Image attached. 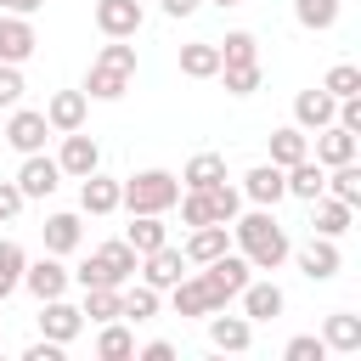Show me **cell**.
I'll list each match as a JSON object with an SVG mask.
<instances>
[{
    "instance_id": "27",
    "label": "cell",
    "mask_w": 361,
    "mask_h": 361,
    "mask_svg": "<svg viewBox=\"0 0 361 361\" xmlns=\"http://www.w3.org/2000/svg\"><path fill=\"white\" fill-rule=\"evenodd\" d=\"M214 180H226V158L220 152H192L186 169H180V192H203Z\"/></svg>"
},
{
    "instance_id": "48",
    "label": "cell",
    "mask_w": 361,
    "mask_h": 361,
    "mask_svg": "<svg viewBox=\"0 0 361 361\" xmlns=\"http://www.w3.org/2000/svg\"><path fill=\"white\" fill-rule=\"evenodd\" d=\"M23 361H62V344L39 338V344H28V350H23Z\"/></svg>"
},
{
    "instance_id": "37",
    "label": "cell",
    "mask_w": 361,
    "mask_h": 361,
    "mask_svg": "<svg viewBox=\"0 0 361 361\" xmlns=\"http://www.w3.org/2000/svg\"><path fill=\"white\" fill-rule=\"evenodd\" d=\"M293 17H299V28L327 34V28L338 23V0H293Z\"/></svg>"
},
{
    "instance_id": "28",
    "label": "cell",
    "mask_w": 361,
    "mask_h": 361,
    "mask_svg": "<svg viewBox=\"0 0 361 361\" xmlns=\"http://www.w3.org/2000/svg\"><path fill=\"white\" fill-rule=\"evenodd\" d=\"M180 73H186V79H214V73H220V45H214V39L180 45Z\"/></svg>"
},
{
    "instance_id": "34",
    "label": "cell",
    "mask_w": 361,
    "mask_h": 361,
    "mask_svg": "<svg viewBox=\"0 0 361 361\" xmlns=\"http://www.w3.org/2000/svg\"><path fill=\"white\" fill-rule=\"evenodd\" d=\"M327 197H338V203H361V164L350 158V164H333L327 169Z\"/></svg>"
},
{
    "instance_id": "9",
    "label": "cell",
    "mask_w": 361,
    "mask_h": 361,
    "mask_svg": "<svg viewBox=\"0 0 361 361\" xmlns=\"http://www.w3.org/2000/svg\"><path fill=\"white\" fill-rule=\"evenodd\" d=\"M56 169L73 175V180H85L90 169H102V147H96V135L68 130V135H62V152H56Z\"/></svg>"
},
{
    "instance_id": "17",
    "label": "cell",
    "mask_w": 361,
    "mask_h": 361,
    "mask_svg": "<svg viewBox=\"0 0 361 361\" xmlns=\"http://www.w3.org/2000/svg\"><path fill=\"white\" fill-rule=\"evenodd\" d=\"M248 203H259V209H276L282 197H288V186H282V169L276 164H254L248 175H243V186H237Z\"/></svg>"
},
{
    "instance_id": "10",
    "label": "cell",
    "mask_w": 361,
    "mask_h": 361,
    "mask_svg": "<svg viewBox=\"0 0 361 361\" xmlns=\"http://www.w3.org/2000/svg\"><path fill=\"white\" fill-rule=\"evenodd\" d=\"M39 51V34H34V23L28 17H17V11H0V62H28Z\"/></svg>"
},
{
    "instance_id": "13",
    "label": "cell",
    "mask_w": 361,
    "mask_h": 361,
    "mask_svg": "<svg viewBox=\"0 0 361 361\" xmlns=\"http://www.w3.org/2000/svg\"><path fill=\"white\" fill-rule=\"evenodd\" d=\"M226 248H231V226H220V220H209V226H192V231H186V243H180L186 265H209V259H220Z\"/></svg>"
},
{
    "instance_id": "14",
    "label": "cell",
    "mask_w": 361,
    "mask_h": 361,
    "mask_svg": "<svg viewBox=\"0 0 361 361\" xmlns=\"http://www.w3.org/2000/svg\"><path fill=\"white\" fill-rule=\"evenodd\" d=\"M293 259H299V271H305L310 282H333V276H338V265H344L338 237H310V243H305Z\"/></svg>"
},
{
    "instance_id": "40",
    "label": "cell",
    "mask_w": 361,
    "mask_h": 361,
    "mask_svg": "<svg viewBox=\"0 0 361 361\" xmlns=\"http://www.w3.org/2000/svg\"><path fill=\"white\" fill-rule=\"evenodd\" d=\"M214 79H226V96H254V90H259V62H237V68H220Z\"/></svg>"
},
{
    "instance_id": "52",
    "label": "cell",
    "mask_w": 361,
    "mask_h": 361,
    "mask_svg": "<svg viewBox=\"0 0 361 361\" xmlns=\"http://www.w3.org/2000/svg\"><path fill=\"white\" fill-rule=\"evenodd\" d=\"M209 6H220V11H226V6H243V0H209Z\"/></svg>"
},
{
    "instance_id": "42",
    "label": "cell",
    "mask_w": 361,
    "mask_h": 361,
    "mask_svg": "<svg viewBox=\"0 0 361 361\" xmlns=\"http://www.w3.org/2000/svg\"><path fill=\"white\" fill-rule=\"evenodd\" d=\"M282 355L288 361H327V344H322V333H299V338H288Z\"/></svg>"
},
{
    "instance_id": "51",
    "label": "cell",
    "mask_w": 361,
    "mask_h": 361,
    "mask_svg": "<svg viewBox=\"0 0 361 361\" xmlns=\"http://www.w3.org/2000/svg\"><path fill=\"white\" fill-rule=\"evenodd\" d=\"M45 0H0V11H17V17H34Z\"/></svg>"
},
{
    "instance_id": "25",
    "label": "cell",
    "mask_w": 361,
    "mask_h": 361,
    "mask_svg": "<svg viewBox=\"0 0 361 361\" xmlns=\"http://www.w3.org/2000/svg\"><path fill=\"white\" fill-rule=\"evenodd\" d=\"M39 237H45V254H73L85 243V226H79V214H45Z\"/></svg>"
},
{
    "instance_id": "39",
    "label": "cell",
    "mask_w": 361,
    "mask_h": 361,
    "mask_svg": "<svg viewBox=\"0 0 361 361\" xmlns=\"http://www.w3.org/2000/svg\"><path fill=\"white\" fill-rule=\"evenodd\" d=\"M322 90L338 96V102H344V96H361V68H355V62H333L327 79H322Z\"/></svg>"
},
{
    "instance_id": "41",
    "label": "cell",
    "mask_w": 361,
    "mask_h": 361,
    "mask_svg": "<svg viewBox=\"0 0 361 361\" xmlns=\"http://www.w3.org/2000/svg\"><path fill=\"white\" fill-rule=\"evenodd\" d=\"M79 310H85L96 327L113 322V316H118V288H85V305H79Z\"/></svg>"
},
{
    "instance_id": "18",
    "label": "cell",
    "mask_w": 361,
    "mask_h": 361,
    "mask_svg": "<svg viewBox=\"0 0 361 361\" xmlns=\"http://www.w3.org/2000/svg\"><path fill=\"white\" fill-rule=\"evenodd\" d=\"M209 344H214V350H231V355H243V350L254 344V322H248V316L209 310Z\"/></svg>"
},
{
    "instance_id": "30",
    "label": "cell",
    "mask_w": 361,
    "mask_h": 361,
    "mask_svg": "<svg viewBox=\"0 0 361 361\" xmlns=\"http://www.w3.org/2000/svg\"><path fill=\"white\" fill-rule=\"evenodd\" d=\"M124 243H130L135 254H152L158 243H169V226H164V214H130V226H124Z\"/></svg>"
},
{
    "instance_id": "22",
    "label": "cell",
    "mask_w": 361,
    "mask_h": 361,
    "mask_svg": "<svg viewBox=\"0 0 361 361\" xmlns=\"http://www.w3.org/2000/svg\"><path fill=\"white\" fill-rule=\"evenodd\" d=\"M350 220H355V209L350 203H338V197H310V226H316V237H344L350 231Z\"/></svg>"
},
{
    "instance_id": "38",
    "label": "cell",
    "mask_w": 361,
    "mask_h": 361,
    "mask_svg": "<svg viewBox=\"0 0 361 361\" xmlns=\"http://www.w3.org/2000/svg\"><path fill=\"white\" fill-rule=\"evenodd\" d=\"M203 197H209V209H214V220H220V226H231V220L243 214V192H237L231 180H214V186H203Z\"/></svg>"
},
{
    "instance_id": "36",
    "label": "cell",
    "mask_w": 361,
    "mask_h": 361,
    "mask_svg": "<svg viewBox=\"0 0 361 361\" xmlns=\"http://www.w3.org/2000/svg\"><path fill=\"white\" fill-rule=\"evenodd\" d=\"M220 45V68H237V62H259V39L248 34V28H231L226 39H214Z\"/></svg>"
},
{
    "instance_id": "12",
    "label": "cell",
    "mask_w": 361,
    "mask_h": 361,
    "mask_svg": "<svg viewBox=\"0 0 361 361\" xmlns=\"http://www.w3.org/2000/svg\"><path fill=\"white\" fill-rule=\"evenodd\" d=\"M56 186H62V169H56V158H45V152H23L17 192H23V197H51Z\"/></svg>"
},
{
    "instance_id": "8",
    "label": "cell",
    "mask_w": 361,
    "mask_h": 361,
    "mask_svg": "<svg viewBox=\"0 0 361 361\" xmlns=\"http://www.w3.org/2000/svg\"><path fill=\"white\" fill-rule=\"evenodd\" d=\"M45 135H51V124H45L39 107H11V118H6L11 152H45Z\"/></svg>"
},
{
    "instance_id": "35",
    "label": "cell",
    "mask_w": 361,
    "mask_h": 361,
    "mask_svg": "<svg viewBox=\"0 0 361 361\" xmlns=\"http://www.w3.org/2000/svg\"><path fill=\"white\" fill-rule=\"evenodd\" d=\"M23 265H28V254H23V243H11V237H0V299H11V293L23 288Z\"/></svg>"
},
{
    "instance_id": "32",
    "label": "cell",
    "mask_w": 361,
    "mask_h": 361,
    "mask_svg": "<svg viewBox=\"0 0 361 361\" xmlns=\"http://www.w3.org/2000/svg\"><path fill=\"white\" fill-rule=\"evenodd\" d=\"M118 316H124V322H152V316H158V288H147V282L130 288V282H124V288H118Z\"/></svg>"
},
{
    "instance_id": "47",
    "label": "cell",
    "mask_w": 361,
    "mask_h": 361,
    "mask_svg": "<svg viewBox=\"0 0 361 361\" xmlns=\"http://www.w3.org/2000/svg\"><path fill=\"white\" fill-rule=\"evenodd\" d=\"M23 203H28V197L17 192V180H0V220H17V214H23Z\"/></svg>"
},
{
    "instance_id": "26",
    "label": "cell",
    "mask_w": 361,
    "mask_h": 361,
    "mask_svg": "<svg viewBox=\"0 0 361 361\" xmlns=\"http://www.w3.org/2000/svg\"><path fill=\"white\" fill-rule=\"evenodd\" d=\"M322 344H327V350H338V355H355V350H361V316L333 310V316L322 322Z\"/></svg>"
},
{
    "instance_id": "1",
    "label": "cell",
    "mask_w": 361,
    "mask_h": 361,
    "mask_svg": "<svg viewBox=\"0 0 361 361\" xmlns=\"http://www.w3.org/2000/svg\"><path fill=\"white\" fill-rule=\"evenodd\" d=\"M231 243H237V254L254 265V271H276L288 254H293V243H288V231L276 226V209H248V214H237L231 220Z\"/></svg>"
},
{
    "instance_id": "6",
    "label": "cell",
    "mask_w": 361,
    "mask_h": 361,
    "mask_svg": "<svg viewBox=\"0 0 361 361\" xmlns=\"http://www.w3.org/2000/svg\"><path fill=\"white\" fill-rule=\"evenodd\" d=\"M68 265H62V254H39V259H28L23 265V288L34 293V299H56V293H68Z\"/></svg>"
},
{
    "instance_id": "31",
    "label": "cell",
    "mask_w": 361,
    "mask_h": 361,
    "mask_svg": "<svg viewBox=\"0 0 361 361\" xmlns=\"http://www.w3.org/2000/svg\"><path fill=\"white\" fill-rule=\"evenodd\" d=\"M169 305H175V316H209V310H214L203 276H180V282L169 288Z\"/></svg>"
},
{
    "instance_id": "2",
    "label": "cell",
    "mask_w": 361,
    "mask_h": 361,
    "mask_svg": "<svg viewBox=\"0 0 361 361\" xmlns=\"http://www.w3.org/2000/svg\"><path fill=\"white\" fill-rule=\"evenodd\" d=\"M180 197V175L169 169H135L130 180H118V209L130 214H169Z\"/></svg>"
},
{
    "instance_id": "29",
    "label": "cell",
    "mask_w": 361,
    "mask_h": 361,
    "mask_svg": "<svg viewBox=\"0 0 361 361\" xmlns=\"http://www.w3.org/2000/svg\"><path fill=\"white\" fill-rule=\"evenodd\" d=\"M299 158H310V135H305L299 124L271 130V164H276V169H288V164H299Z\"/></svg>"
},
{
    "instance_id": "43",
    "label": "cell",
    "mask_w": 361,
    "mask_h": 361,
    "mask_svg": "<svg viewBox=\"0 0 361 361\" xmlns=\"http://www.w3.org/2000/svg\"><path fill=\"white\" fill-rule=\"evenodd\" d=\"M175 203H180V220H186V226H209V220H214V209H209L203 192H180Z\"/></svg>"
},
{
    "instance_id": "33",
    "label": "cell",
    "mask_w": 361,
    "mask_h": 361,
    "mask_svg": "<svg viewBox=\"0 0 361 361\" xmlns=\"http://www.w3.org/2000/svg\"><path fill=\"white\" fill-rule=\"evenodd\" d=\"M96 355H102V361H124V355H135V333L124 327V316L102 322V333H96Z\"/></svg>"
},
{
    "instance_id": "24",
    "label": "cell",
    "mask_w": 361,
    "mask_h": 361,
    "mask_svg": "<svg viewBox=\"0 0 361 361\" xmlns=\"http://www.w3.org/2000/svg\"><path fill=\"white\" fill-rule=\"evenodd\" d=\"M350 158H355V135L344 124H322L316 130V164L333 169V164H350Z\"/></svg>"
},
{
    "instance_id": "46",
    "label": "cell",
    "mask_w": 361,
    "mask_h": 361,
    "mask_svg": "<svg viewBox=\"0 0 361 361\" xmlns=\"http://www.w3.org/2000/svg\"><path fill=\"white\" fill-rule=\"evenodd\" d=\"M68 276H73V282H79V288H113V282H107V271H102V265H96V254H90V259H85V265H79V271H68Z\"/></svg>"
},
{
    "instance_id": "49",
    "label": "cell",
    "mask_w": 361,
    "mask_h": 361,
    "mask_svg": "<svg viewBox=\"0 0 361 361\" xmlns=\"http://www.w3.org/2000/svg\"><path fill=\"white\" fill-rule=\"evenodd\" d=\"M135 355H141V361H169V355H175V344H169V338H152V344H141Z\"/></svg>"
},
{
    "instance_id": "19",
    "label": "cell",
    "mask_w": 361,
    "mask_h": 361,
    "mask_svg": "<svg viewBox=\"0 0 361 361\" xmlns=\"http://www.w3.org/2000/svg\"><path fill=\"white\" fill-rule=\"evenodd\" d=\"M282 186H288V197L310 203V197H322V192H327V169H322L316 158H299V164H288V169H282Z\"/></svg>"
},
{
    "instance_id": "45",
    "label": "cell",
    "mask_w": 361,
    "mask_h": 361,
    "mask_svg": "<svg viewBox=\"0 0 361 361\" xmlns=\"http://www.w3.org/2000/svg\"><path fill=\"white\" fill-rule=\"evenodd\" d=\"M96 62H113V68L135 73V45H130V39H107V45L96 51Z\"/></svg>"
},
{
    "instance_id": "16",
    "label": "cell",
    "mask_w": 361,
    "mask_h": 361,
    "mask_svg": "<svg viewBox=\"0 0 361 361\" xmlns=\"http://www.w3.org/2000/svg\"><path fill=\"white\" fill-rule=\"evenodd\" d=\"M333 113H338V96H327L322 85H316V90H299V96H293V124H299L305 135H316L322 124H333Z\"/></svg>"
},
{
    "instance_id": "23",
    "label": "cell",
    "mask_w": 361,
    "mask_h": 361,
    "mask_svg": "<svg viewBox=\"0 0 361 361\" xmlns=\"http://www.w3.org/2000/svg\"><path fill=\"white\" fill-rule=\"evenodd\" d=\"M96 265L107 271V282H113V288H124V282L135 276V265H141V254H135V248H130L124 237H113V243H102V248H96Z\"/></svg>"
},
{
    "instance_id": "3",
    "label": "cell",
    "mask_w": 361,
    "mask_h": 361,
    "mask_svg": "<svg viewBox=\"0 0 361 361\" xmlns=\"http://www.w3.org/2000/svg\"><path fill=\"white\" fill-rule=\"evenodd\" d=\"M197 276H203V288H209V299H214V310H226V305H231V299H237V293L248 288V276H254V265H248L243 254H231V248H226V254H220V259H209V265H203Z\"/></svg>"
},
{
    "instance_id": "7",
    "label": "cell",
    "mask_w": 361,
    "mask_h": 361,
    "mask_svg": "<svg viewBox=\"0 0 361 361\" xmlns=\"http://www.w3.org/2000/svg\"><path fill=\"white\" fill-rule=\"evenodd\" d=\"M141 23H147L141 0H96V28H102L107 39H135Z\"/></svg>"
},
{
    "instance_id": "15",
    "label": "cell",
    "mask_w": 361,
    "mask_h": 361,
    "mask_svg": "<svg viewBox=\"0 0 361 361\" xmlns=\"http://www.w3.org/2000/svg\"><path fill=\"white\" fill-rule=\"evenodd\" d=\"M237 299H243V316H248V322H276V316L288 310V293H282L271 276H265V282L248 276V288H243Z\"/></svg>"
},
{
    "instance_id": "20",
    "label": "cell",
    "mask_w": 361,
    "mask_h": 361,
    "mask_svg": "<svg viewBox=\"0 0 361 361\" xmlns=\"http://www.w3.org/2000/svg\"><path fill=\"white\" fill-rule=\"evenodd\" d=\"M130 79H135V73H124V68H113V62H90L85 96H90V102H118V96L130 90Z\"/></svg>"
},
{
    "instance_id": "50",
    "label": "cell",
    "mask_w": 361,
    "mask_h": 361,
    "mask_svg": "<svg viewBox=\"0 0 361 361\" xmlns=\"http://www.w3.org/2000/svg\"><path fill=\"white\" fill-rule=\"evenodd\" d=\"M158 6H164V17H175V23H180V17H192L203 0H158Z\"/></svg>"
},
{
    "instance_id": "21",
    "label": "cell",
    "mask_w": 361,
    "mask_h": 361,
    "mask_svg": "<svg viewBox=\"0 0 361 361\" xmlns=\"http://www.w3.org/2000/svg\"><path fill=\"white\" fill-rule=\"evenodd\" d=\"M79 209H85V214H113V209H118V180L102 175V169H90V175L79 180Z\"/></svg>"
},
{
    "instance_id": "11",
    "label": "cell",
    "mask_w": 361,
    "mask_h": 361,
    "mask_svg": "<svg viewBox=\"0 0 361 361\" xmlns=\"http://www.w3.org/2000/svg\"><path fill=\"white\" fill-rule=\"evenodd\" d=\"M45 124H51V135H68V130H85V113H90V96L85 90H56L45 107Z\"/></svg>"
},
{
    "instance_id": "5",
    "label": "cell",
    "mask_w": 361,
    "mask_h": 361,
    "mask_svg": "<svg viewBox=\"0 0 361 361\" xmlns=\"http://www.w3.org/2000/svg\"><path fill=\"white\" fill-rule=\"evenodd\" d=\"M79 327H85V310H79V305H68L62 293H56V299H39V338H51V344H73Z\"/></svg>"
},
{
    "instance_id": "44",
    "label": "cell",
    "mask_w": 361,
    "mask_h": 361,
    "mask_svg": "<svg viewBox=\"0 0 361 361\" xmlns=\"http://www.w3.org/2000/svg\"><path fill=\"white\" fill-rule=\"evenodd\" d=\"M23 90H28V85H23V68H17V62H0V107H17Z\"/></svg>"
},
{
    "instance_id": "4",
    "label": "cell",
    "mask_w": 361,
    "mask_h": 361,
    "mask_svg": "<svg viewBox=\"0 0 361 361\" xmlns=\"http://www.w3.org/2000/svg\"><path fill=\"white\" fill-rule=\"evenodd\" d=\"M135 271H141V282H147V288L169 293V288L186 276V254H180L175 243H158L152 254H141V265H135Z\"/></svg>"
}]
</instances>
